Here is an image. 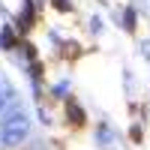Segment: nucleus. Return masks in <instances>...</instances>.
<instances>
[{
    "instance_id": "nucleus-5",
    "label": "nucleus",
    "mask_w": 150,
    "mask_h": 150,
    "mask_svg": "<svg viewBox=\"0 0 150 150\" xmlns=\"http://www.w3.org/2000/svg\"><path fill=\"white\" fill-rule=\"evenodd\" d=\"M54 6H57L60 12H69V9H72V6H69V0H54Z\"/></svg>"
},
{
    "instance_id": "nucleus-3",
    "label": "nucleus",
    "mask_w": 150,
    "mask_h": 150,
    "mask_svg": "<svg viewBox=\"0 0 150 150\" xmlns=\"http://www.w3.org/2000/svg\"><path fill=\"white\" fill-rule=\"evenodd\" d=\"M78 54H81V45H78V42H66V45H63V57H72V60H75Z\"/></svg>"
},
{
    "instance_id": "nucleus-4",
    "label": "nucleus",
    "mask_w": 150,
    "mask_h": 150,
    "mask_svg": "<svg viewBox=\"0 0 150 150\" xmlns=\"http://www.w3.org/2000/svg\"><path fill=\"white\" fill-rule=\"evenodd\" d=\"M123 21H126V30H135V12H132V9H126Z\"/></svg>"
},
{
    "instance_id": "nucleus-2",
    "label": "nucleus",
    "mask_w": 150,
    "mask_h": 150,
    "mask_svg": "<svg viewBox=\"0 0 150 150\" xmlns=\"http://www.w3.org/2000/svg\"><path fill=\"white\" fill-rule=\"evenodd\" d=\"M66 120H69V126H75V129H81V126H84V120H87V117H84V111H81V105L75 102L72 96L66 99Z\"/></svg>"
},
{
    "instance_id": "nucleus-1",
    "label": "nucleus",
    "mask_w": 150,
    "mask_h": 150,
    "mask_svg": "<svg viewBox=\"0 0 150 150\" xmlns=\"http://www.w3.org/2000/svg\"><path fill=\"white\" fill-rule=\"evenodd\" d=\"M27 117L21 114H12L3 120V126H0V147H18L24 138H27Z\"/></svg>"
}]
</instances>
